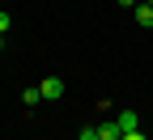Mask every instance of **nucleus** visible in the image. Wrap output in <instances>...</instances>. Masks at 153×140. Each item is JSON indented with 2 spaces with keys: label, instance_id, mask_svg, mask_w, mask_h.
I'll return each mask as SVG.
<instances>
[{
  "label": "nucleus",
  "instance_id": "6",
  "mask_svg": "<svg viewBox=\"0 0 153 140\" xmlns=\"http://www.w3.org/2000/svg\"><path fill=\"white\" fill-rule=\"evenodd\" d=\"M13 30V13H4V9H0V34H9Z\"/></svg>",
  "mask_w": 153,
  "mask_h": 140
},
{
  "label": "nucleus",
  "instance_id": "1",
  "mask_svg": "<svg viewBox=\"0 0 153 140\" xmlns=\"http://www.w3.org/2000/svg\"><path fill=\"white\" fill-rule=\"evenodd\" d=\"M38 89H43V102H55V98H64V81H60V76H47Z\"/></svg>",
  "mask_w": 153,
  "mask_h": 140
},
{
  "label": "nucleus",
  "instance_id": "4",
  "mask_svg": "<svg viewBox=\"0 0 153 140\" xmlns=\"http://www.w3.org/2000/svg\"><path fill=\"white\" fill-rule=\"evenodd\" d=\"M115 123H119L123 132H136V127H140V115H136V110H119V119H115Z\"/></svg>",
  "mask_w": 153,
  "mask_h": 140
},
{
  "label": "nucleus",
  "instance_id": "3",
  "mask_svg": "<svg viewBox=\"0 0 153 140\" xmlns=\"http://www.w3.org/2000/svg\"><path fill=\"white\" fill-rule=\"evenodd\" d=\"M132 13H136V26H145V30H153V4H145V0H140V4L132 9Z\"/></svg>",
  "mask_w": 153,
  "mask_h": 140
},
{
  "label": "nucleus",
  "instance_id": "9",
  "mask_svg": "<svg viewBox=\"0 0 153 140\" xmlns=\"http://www.w3.org/2000/svg\"><path fill=\"white\" fill-rule=\"evenodd\" d=\"M119 4H123V9H136V4H140V0H119Z\"/></svg>",
  "mask_w": 153,
  "mask_h": 140
},
{
  "label": "nucleus",
  "instance_id": "7",
  "mask_svg": "<svg viewBox=\"0 0 153 140\" xmlns=\"http://www.w3.org/2000/svg\"><path fill=\"white\" fill-rule=\"evenodd\" d=\"M76 140H98V127H85L81 136H76Z\"/></svg>",
  "mask_w": 153,
  "mask_h": 140
},
{
  "label": "nucleus",
  "instance_id": "5",
  "mask_svg": "<svg viewBox=\"0 0 153 140\" xmlns=\"http://www.w3.org/2000/svg\"><path fill=\"white\" fill-rule=\"evenodd\" d=\"M22 102H26V106H38V102H43V89H26Z\"/></svg>",
  "mask_w": 153,
  "mask_h": 140
},
{
  "label": "nucleus",
  "instance_id": "11",
  "mask_svg": "<svg viewBox=\"0 0 153 140\" xmlns=\"http://www.w3.org/2000/svg\"><path fill=\"white\" fill-rule=\"evenodd\" d=\"M145 4H153V0H145Z\"/></svg>",
  "mask_w": 153,
  "mask_h": 140
},
{
  "label": "nucleus",
  "instance_id": "10",
  "mask_svg": "<svg viewBox=\"0 0 153 140\" xmlns=\"http://www.w3.org/2000/svg\"><path fill=\"white\" fill-rule=\"evenodd\" d=\"M0 51H4V34H0Z\"/></svg>",
  "mask_w": 153,
  "mask_h": 140
},
{
  "label": "nucleus",
  "instance_id": "8",
  "mask_svg": "<svg viewBox=\"0 0 153 140\" xmlns=\"http://www.w3.org/2000/svg\"><path fill=\"white\" fill-rule=\"evenodd\" d=\"M123 140H149V136H145V132L136 127V132H123Z\"/></svg>",
  "mask_w": 153,
  "mask_h": 140
},
{
  "label": "nucleus",
  "instance_id": "2",
  "mask_svg": "<svg viewBox=\"0 0 153 140\" xmlns=\"http://www.w3.org/2000/svg\"><path fill=\"white\" fill-rule=\"evenodd\" d=\"M98 140H123V127L115 119H106V123H98Z\"/></svg>",
  "mask_w": 153,
  "mask_h": 140
}]
</instances>
